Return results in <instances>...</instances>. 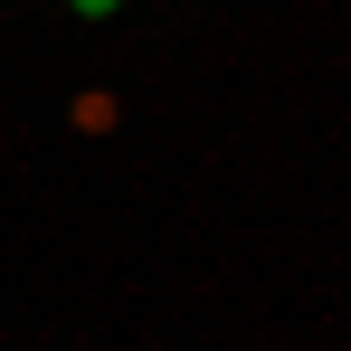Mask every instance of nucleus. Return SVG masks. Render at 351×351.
Returning a JSON list of instances; mask_svg holds the SVG:
<instances>
[{
	"label": "nucleus",
	"instance_id": "1",
	"mask_svg": "<svg viewBox=\"0 0 351 351\" xmlns=\"http://www.w3.org/2000/svg\"><path fill=\"white\" fill-rule=\"evenodd\" d=\"M66 10H76V19H105V10H123V0H66Z\"/></svg>",
	"mask_w": 351,
	"mask_h": 351
}]
</instances>
